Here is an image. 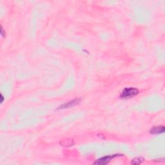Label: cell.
I'll use <instances>...</instances> for the list:
<instances>
[{
  "label": "cell",
  "mask_w": 165,
  "mask_h": 165,
  "mask_svg": "<svg viewBox=\"0 0 165 165\" xmlns=\"http://www.w3.org/2000/svg\"><path fill=\"white\" fill-rule=\"evenodd\" d=\"M61 145L63 146V147H70L74 145V141L72 139H65L60 143Z\"/></svg>",
  "instance_id": "5"
},
{
  "label": "cell",
  "mask_w": 165,
  "mask_h": 165,
  "mask_svg": "<svg viewBox=\"0 0 165 165\" xmlns=\"http://www.w3.org/2000/svg\"><path fill=\"white\" fill-rule=\"evenodd\" d=\"M144 161V159L142 158H136L132 160L131 164H139Z\"/></svg>",
  "instance_id": "6"
},
{
  "label": "cell",
  "mask_w": 165,
  "mask_h": 165,
  "mask_svg": "<svg viewBox=\"0 0 165 165\" xmlns=\"http://www.w3.org/2000/svg\"><path fill=\"white\" fill-rule=\"evenodd\" d=\"M121 155L120 154H113V155H110L107 156H105L103 158H101L97 160L94 163L95 164H99V165H103V164H107L109 163V162L112 160V159H113L115 157Z\"/></svg>",
  "instance_id": "2"
},
{
  "label": "cell",
  "mask_w": 165,
  "mask_h": 165,
  "mask_svg": "<svg viewBox=\"0 0 165 165\" xmlns=\"http://www.w3.org/2000/svg\"><path fill=\"white\" fill-rule=\"evenodd\" d=\"M164 132V126H155L153 127L150 130V134H163Z\"/></svg>",
  "instance_id": "4"
},
{
  "label": "cell",
  "mask_w": 165,
  "mask_h": 165,
  "mask_svg": "<svg viewBox=\"0 0 165 165\" xmlns=\"http://www.w3.org/2000/svg\"><path fill=\"white\" fill-rule=\"evenodd\" d=\"M138 94H139V90L136 88H126L121 92L120 97L122 99H128L137 96Z\"/></svg>",
  "instance_id": "1"
},
{
  "label": "cell",
  "mask_w": 165,
  "mask_h": 165,
  "mask_svg": "<svg viewBox=\"0 0 165 165\" xmlns=\"http://www.w3.org/2000/svg\"><path fill=\"white\" fill-rule=\"evenodd\" d=\"M81 100L80 98H76L74 100H72V101H70L68 103H65L63 105H61V106L59 108V109H67V108L74 106V105H76L77 104H79V103L81 102Z\"/></svg>",
  "instance_id": "3"
}]
</instances>
